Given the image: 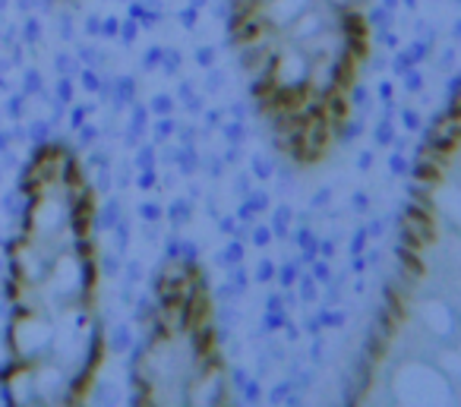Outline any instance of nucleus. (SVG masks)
I'll list each match as a JSON object with an SVG mask.
<instances>
[{
    "mask_svg": "<svg viewBox=\"0 0 461 407\" xmlns=\"http://www.w3.org/2000/svg\"><path fill=\"white\" fill-rule=\"evenodd\" d=\"M348 398L461 404V83L417 149L395 266Z\"/></svg>",
    "mask_w": 461,
    "mask_h": 407,
    "instance_id": "f257e3e1",
    "label": "nucleus"
},
{
    "mask_svg": "<svg viewBox=\"0 0 461 407\" xmlns=\"http://www.w3.org/2000/svg\"><path fill=\"white\" fill-rule=\"evenodd\" d=\"M228 32L272 149L297 171L322 167L370 64V0H228Z\"/></svg>",
    "mask_w": 461,
    "mask_h": 407,
    "instance_id": "f03ea898",
    "label": "nucleus"
},
{
    "mask_svg": "<svg viewBox=\"0 0 461 407\" xmlns=\"http://www.w3.org/2000/svg\"><path fill=\"white\" fill-rule=\"evenodd\" d=\"M26 240L20 247V357L32 401H86L104 357L98 316L95 193L77 155L35 158Z\"/></svg>",
    "mask_w": 461,
    "mask_h": 407,
    "instance_id": "7ed1b4c3",
    "label": "nucleus"
},
{
    "mask_svg": "<svg viewBox=\"0 0 461 407\" xmlns=\"http://www.w3.org/2000/svg\"><path fill=\"white\" fill-rule=\"evenodd\" d=\"M136 404H230L228 357L209 275L190 256L161 266L133 360Z\"/></svg>",
    "mask_w": 461,
    "mask_h": 407,
    "instance_id": "20e7f679",
    "label": "nucleus"
}]
</instances>
